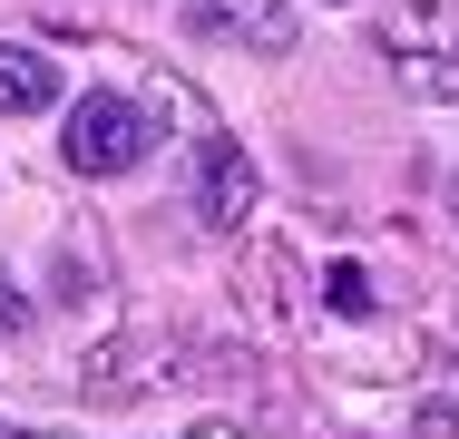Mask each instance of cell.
<instances>
[{"label":"cell","mask_w":459,"mask_h":439,"mask_svg":"<svg viewBox=\"0 0 459 439\" xmlns=\"http://www.w3.org/2000/svg\"><path fill=\"white\" fill-rule=\"evenodd\" d=\"M30 323H39V303H30V293H20V273L0 263V342H20Z\"/></svg>","instance_id":"6"},{"label":"cell","mask_w":459,"mask_h":439,"mask_svg":"<svg viewBox=\"0 0 459 439\" xmlns=\"http://www.w3.org/2000/svg\"><path fill=\"white\" fill-rule=\"evenodd\" d=\"M157 98H127V88H89V98H69V167L79 176H127L147 167V147H157Z\"/></svg>","instance_id":"1"},{"label":"cell","mask_w":459,"mask_h":439,"mask_svg":"<svg viewBox=\"0 0 459 439\" xmlns=\"http://www.w3.org/2000/svg\"><path fill=\"white\" fill-rule=\"evenodd\" d=\"M195 215H205L215 235L255 215V157H245L235 137H205V167H195Z\"/></svg>","instance_id":"3"},{"label":"cell","mask_w":459,"mask_h":439,"mask_svg":"<svg viewBox=\"0 0 459 439\" xmlns=\"http://www.w3.org/2000/svg\"><path fill=\"white\" fill-rule=\"evenodd\" d=\"M0 439H10V430H0Z\"/></svg>","instance_id":"11"},{"label":"cell","mask_w":459,"mask_h":439,"mask_svg":"<svg viewBox=\"0 0 459 439\" xmlns=\"http://www.w3.org/2000/svg\"><path fill=\"white\" fill-rule=\"evenodd\" d=\"M186 439H245V430H235V420H195Z\"/></svg>","instance_id":"9"},{"label":"cell","mask_w":459,"mask_h":439,"mask_svg":"<svg viewBox=\"0 0 459 439\" xmlns=\"http://www.w3.org/2000/svg\"><path fill=\"white\" fill-rule=\"evenodd\" d=\"M381 49H391V79L411 88V98H459V59L450 49H420L401 20H381Z\"/></svg>","instance_id":"5"},{"label":"cell","mask_w":459,"mask_h":439,"mask_svg":"<svg viewBox=\"0 0 459 439\" xmlns=\"http://www.w3.org/2000/svg\"><path fill=\"white\" fill-rule=\"evenodd\" d=\"M10 439H69V430H10Z\"/></svg>","instance_id":"10"},{"label":"cell","mask_w":459,"mask_h":439,"mask_svg":"<svg viewBox=\"0 0 459 439\" xmlns=\"http://www.w3.org/2000/svg\"><path fill=\"white\" fill-rule=\"evenodd\" d=\"M186 30L215 39V49L283 59V49H293V0H186Z\"/></svg>","instance_id":"2"},{"label":"cell","mask_w":459,"mask_h":439,"mask_svg":"<svg viewBox=\"0 0 459 439\" xmlns=\"http://www.w3.org/2000/svg\"><path fill=\"white\" fill-rule=\"evenodd\" d=\"M420 430H440V439H459V400H430V420Z\"/></svg>","instance_id":"8"},{"label":"cell","mask_w":459,"mask_h":439,"mask_svg":"<svg viewBox=\"0 0 459 439\" xmlns=\"http://www.w3.org/2000/svg\"><path fill=\"white\" fill-rule=\"evenodd\" d=\"M69 98V79H59V59L49 49H0V117H30V108H59Z\"/></svg>","instance_id":"4"},{"label":"cell","mask_w":459,"mask_h":439,"mask_svg":"<svg viewBox=\"0 0 459 439\" xmlns=\"http://www.w3.org/2000/svg\"><path fill=\"white\" fill-rule=\"evenodd\" d=\"M333 303H342V313H362V303H371V283H362V263H342V273H333Z\"/></svg>","instance_id":"7"}]
</instances>
